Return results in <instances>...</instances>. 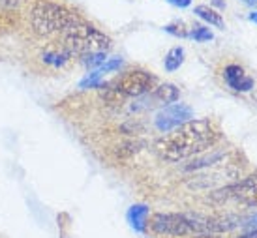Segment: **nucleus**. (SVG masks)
<instances>
[{
  "instance_id": "nucleus-9",
  "label": "nucleus",
  "mask_w": 257,
  "mask_h": 238,
  "mask_svg": "<svg viewBox=\"0 0 257 238\" xmlns=\"http://www.w3.org/2000/svg\"><path fill=\"white\" fill-rule=\"evenodd\" d=\"M225 159H227V152H221V150H214L212 152L207 150L199 154V156H195L192 158L188 163L184 165V171H203V169H212V167H220L225 163Z\"/></svg>"
},
{
  "instance_id": "nucleus-18",
  "label": "nucleus",
  "mask_w": 257,
  "mask_h": 238,
  "mask_svg": "<svg viewBox=\"0 0 257 238\" xmlns=\"http://www.w3.org/2000/svg\"><path fill=\"white\" fill-rule=\"evenodd\" d=\"M164 30L167 32V34L177 36V38H188V32H190V29H186V25L182 21L171 23V25H165Z\"/></svg>"
},
{
  "instance_id": "nucleus-15",
  "label": "nucleus",
  "mask_w": 257,
  "mask_h": 238,
  "mask_svg": "<svg viewBox=\"0 0 257 238\" xmlns=\"http://www.w3.org/2000/svg\"><path fill=\"white\" fill-rule=\"evenodd\" d=\"M188 38H190V40H195V42H199V44H205V42H212V40H214V34H212L210 29H207L205 25H195V27L190 29Z\"/></svg>"
},
{
  "instance_id": "nucleus-2",
  "label": "nucleus",
  "mask_w": 257,
  "mask_h": 238,
  "mask_svg": "<svg viewBox=\"0 0 257 238\" xmlns=\"http://www.w3.org/2000/svg\"><path fill=\"white\" fill-rule=\"evenodd\" d=\"M81 21L83 19L75 12L51 0H36L30 8V27L38 36L43 38L64 34Z\"/></svg>"
},
{
  "instance_id": "nucleus-10",
  "label": "nucleus",
  "mask_w": 257,
  "mask_h": 238,
  "mask_svg": "<svg viewBox=\"0 0 257 238\" xmlns=\"http://www.w3.org/2000/svg\"><path fill=\"white\" fill-rule=\"evenodd\" d=\"M72 58H73V55L66 49L62 44L58 45V47H47V49L42 53V60L45 64L53 66V68H64Z\"/></svg>"
},
{
  "instance_id": "nucleus-5",
  "label": "nucleus",
  "mask_w": 257,
  "mask_h": 238,
  "mask_svg": "<svg viewBox=\"0 0 257 238\" xmlns=\"http://www.w3.org/2000/svg\"><path fill=\"white\" fill-rule=\"evenodd\" d=\"M150 231L158 236L186 238L197 234L195 214H179V212H156L149 217Z\"/></svg>"
},
{
  "instance_id": "nucleus-19",
  "label": "nucleus",
  "mask_w": 257,
  "mask_h": 238,
  "mask_svg": "<svg viewBox=\"0 0 257 238\" xmlns=\"http://www.w3.org/2000/svg\"><path fill=\"white\" fill-rule=\"evenodd\" d=\"M23 0H0V10H14L21 6Z\"/></svg>"
},
{
  "instance_id": "nucleus-8",
  "label": "nucleus",
  "mask_w": 257,
  "mask_h": 238,
  "mask_svg": "<svg viewBox=\"0 0 257 238\" xmlns=\"http://www.w3.org/2000/svg\"><path fill=\"white\" fill-rule=\"evenodd\" d=\"M223 81H225V85H227L233 92H238V94L250 92V90H253V87H255L253 79L246 73V70H244L242 66H238V64L225 66V70H223Z\"/></svg>"
},
{
  "instance_id": "nucleus-7",
  "label": "nucleus",
  "mask_w": 257,
  "mask_h": 238,
  "mask_svg": "<svg viewBox=\"0 0 257 238\" xmlns=\"http://www.w3.org/2000/svg\"><path fill=\"white\" fill-rule=\"evenodd\" d=\"M225 199H233L236 202H242L246 206H257V176H248L242 180H236L225 188L216 191Z\"/></svg>"
},
{
  "instance_id": "nucleus-17",
  "label": "nucleus",
  "mask_w": 257,
  "mask_h": 238,
  "mask_svg": "<svg viewBox=\"0 0 257 238\" xmlns=\"http://www.w3.org/2000/svg\"><path fill=\"white\" fill-rule=\"evenodd\" d=\"M122 64H124V62H122V58H107V60H105V62L96 70V72L103 77L105 73H113V72H116V70H120Z\"/></svg>"
},
{
  "instance_id": "nucleus-26",
  "label": "nucleus",
  "mask_w": 257,
  "mask_h": 238,
  "mask_svg": "<svg viewBox=\"0 0 257 238\" xmlns=\"http://www.w3.org/2000/svg\"><path fill=\"white\" fill-rule=\"evenodd\" d=\"M212 4H214L216 8H220V10L221 8H225V2H221V0H212Z\"/></svg>"
},
{
  "instance_id": "nucleus-4",
  "label": "nucleus",
  "mask_w": 257,
  "mask_h": 238,
  "mask_svg": "<svg viewBox=\"0 0 257 238\" xmlns=\"http://www.w3.org/2000/svg\"><path fill=\"white\" fill-rule=\"evenodd\" d=\"M60 36H62V45L73 57L79 58L92 53H109L113 47V40L105 32L85 21L73 25L72 29H68Z\"/></svg>"
},
{
  "instance_id": "nucleus-3",
  "label": "nucleus",
  "mask_w": 257,
  "mask_h": 238,
  "mask_svg": "<svg viewBox=\"0 0 257 238\" xmlns=\"http://www.w3.org/2000/svg\"><path fill=\"white\" fill-rule=\"evenodd\" d=\"M158 85L154 73L136 68L124 73H118L111 83H103L100 90H103V98L111 103H118L124 98H143L150 94Z\"/></svg>"
},
{
  "instance_id": "nucleus-16",
  "label": "nucleus",
  "mask_w": 257,
  "mask_h": 238,
  "mask_svg": "<svg viewBox=\"0 0 257 238\" xmlns=\"http://www.w3.org/2000/svg\"><path fill=\"white\" fill-rule=\"evenodd\" d=\"M105 60H107V53H92V55L81 57V64L88 70H98Z\"/></svg>"
},
{
  "instance_id": "nucleus-24",
  "label": "nucleus",
  "mask_w": 257,
  "mask_h": 238,
  "mask_svg": "<svg viewBox=\"0 0 257 238\" xmlns=\"http://www.w3.org/2000/svg\"><path fill=\"white\" fill-rule=\"evenodd\" d=\"M240 2H244L246 6H250V8H257V0H240Z\"/></svg>"
},
{
  "instance_id": "nucleus-13",
  "label": "nucleus",
  "mask_w": 257,
  "mask_h": 238,
  "mask_svg": "<svg viewBox=\"0 0 257 238\" xmlns=\"http://www.w3.org/2000/svg\"><path fill=\"white\" fill-rule=\"evenodd\" d=\"M193 14L197 15L201 21H205L207 25H210V27H216V29H223V27H225L221 14H218L214 8L205 6V4H199V6L193 8Z\"/></svg>"
},
{
  "instance_id": "nucleus-23",
  "label": "nucleus",
  "mask_w": 257,
  "mask_h": 238,
  "mask_svg": "<svg viewBox=\"0 0 257 238\" xmlns=\"http://www.w3.org/2000/svg\"><path fill=\"white\" fill-rule=\"evenodd\" d=\"M238 238H257V229H251L250 232H246V234H240Z\"/></svg>"
},
{
  "instance_id": "nucleus-1",
  "label": "nucleus",
  "mask_w": 257,
  "mask_h": 238,
  "mask_svg": "<svg viewBox=\"0 0 257 238\" xmlns=\"http://www.w3.org/2000/svg\"><path fill=\"white\" fill-rule=\"evenodd\" d=\"M221 137L223 133L218 122L210 118H193L162 135L154 143V150L162 159L177 163L212 150L221 141Z\"/></svg>"
},
{
  "instance_id": "nucleus-20",
  "label": "nucleus",
  "mask_w": 257,
  "mask_h": 238,
  "mask_svg": "<svg viewBox=\"0 0 257 238\" xmlns=\"http://www.w3.org/2000/svg\"><path fill=\"white\" fill-rule=\"evenodd\" d=\"M169 4H173V6H177V8H188V6H192V0H167Z\"/></svg>"
},
{
  "instance_id": "nucleus-12",
  "label": "nucleus",
  "mask_w": 257,
  "mask_h": 238,
  "mask_svg": "<svg viewBox=\"0 0 257 238\" xmlns=\"http://www.w3.org/2000/svg\"><path fill=\"white\" fill-rule=\"evenodd\" d=\"M150 98L160 101V103H164V105H169V103L179 101L180 90L177 88V85H173V83H165V85H158V87L150 92Z\"/></svg>"
},
{
  "instance_id": "nucleus-11",
  "label": "nucleus",
  "mask_w": 257,
  "mask_h": 238,
  "mask_svg": "<svg viewBox=\"0 0 257 238\" xmlns=\"http://www.w3.org/2000/svg\"><path fill=\"white\" fill-rule=\"evenodd\" d=\"M149 217H150V210L147 204H134V206L128 210V221L137 232L147 231V227H149Z\"/></svg>"
},
{
  "instance_id": "nucleus-22",
  "label": "nucleus",
  "mask_w": 257,
  "mask_h": 238,
  "mask_svg": "<svg viewBox=\"0 0 257 238\" xmlns=\"http://www.w3.org/2000/svg\"><path fill=\"white\" fill-rule=\"evenodd\" d=\"M246 227H248V229H257V214L255 216H251L250 219H246Z\"/></svg>"
},
{
  "instance_id": "nucleus-25",
  "label": "nucleus",
  "mask_w": 257,
  "mask_h": 238,
  "mask_svg": "<svg viewBox=\"0 0 257 238\" xmlns=\"http://www.w3.org/2000/svg\"><path fill=\"white\" fill-rule=\"evenodd\" d=\"M248 19H250L251 23H255V25H257V10H253V12L248 15Z\"/></svg>"
},
{
  "instance_id": "nucleus-21",
  "label": "nucleus",
  "mask_w": 257,
  "mask_h": 238,
  "mask_svg": "<svg viewBox=\"0 0 257 238\" xmlns=\"http://www.w3.org/2000/svg\"><path fill=\"white\" fill-rule=\"evenodd\" d=\"M186 238H221L220 234H210V232H201V234H190Z\"/></svg>"
},
{
  "instance_id": "nucleus-6",
  "label": "nucleus",
  "mask_w": 257,
  "mask_h": 238,
  "mask_svg": "<svg viewBox=\"0 0 257 238\" xmlns=\"http://www.w3.org/2000/svg\"><path fill=\"white\" fill-rule=\"evenodd\" d=\"M193 120V109L186 103H169V105H164L156 113V118H154V124L160 131H173L175 128H179L182 124Z\"/></svg>"
},
{
  "instance_id": "nucleus-14",
  "label": "nucleus",
  "mask_w": 257,
  "mask_h": 238,
  "mask_svg": "<svg viewBox=\"0 0 257 238\" xmlns=\"http://www.w3.org/2000/svg\"><path fill=\"white\" fill-rule=\"evenodd\" d=\"M184 57H186L184 47H173V49H169V53L164 58L165 72H177L180 66L184 64Z\"/></svg>"
}]
</instances>
